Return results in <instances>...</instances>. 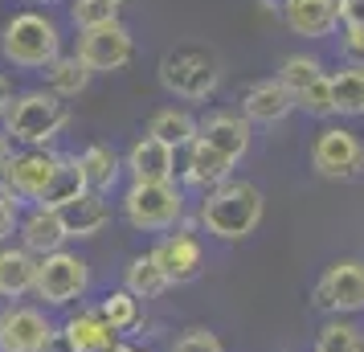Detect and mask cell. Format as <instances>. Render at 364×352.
Listing matches in <instances>:
<instances>
[{
  "mask_svg": "<svg viewBox=\"0 0 364 352\" xmlns=\"http://www.w3.org/2000/svg\"><path fill=\"white\" fill-rule=\"evenodd\" d=\"M160 82L176 99H209L221 86V66L200 46H176L160 58Z\"/></svg>",
  "mask_w": 364,
  "mask_h": 352,
  "instance_id": "277c9868",
  "label": "cell"
},
{
  "mask_svg": "<svg viewBox=\"0 0 364 352\" xmlns=\"http://www.w3.org/2000/svg\"><path fill=\"white\" fill-rule=\"evenodd\" d=\"M123 168L132 172V185H164V181L176 176V151L164 148L160 139L144 135V139H135L132 144Z\"/></svg>",
  "mask_w": 364,
  "mask_h": 352,
  "instance_id": "7c38bea8",
  "label": "cell"
},
{
  "mask_svg": "<svg viewBox=\"0 0 364 352\" xmlns=\"http://www.w3.org/2000/svg\"><path fill=\"white\" fill-rule=\"evenodd\" d=\"M0 53L17 70H46L62 53V33L46 13H17L0 33Z\"/></svg>",
  "mask_w": 364,
  "mask_h": 352,
  "instance_id": "3957f363",
  "label": "cell"
},
{
  "mask_svg": "<svg viewBox=\"0 0 364 352\" xmlns=\"http://www.w3.org/2000/svg\"><path fill=\"white\" fill-rule=\"evenodd\" d=\"M242 111H246L250 123H282L295 111V95L279 78H262L242 95Z\"/></svg>",
  "mask_w": 364,
  "mask_h": 352,
  "instance_id": "e0dca14e",
  "label": "cell"
},
{
  "mask_svg": "<svg viewBox=\"0 0 364 352\" xmlns=\"http://www.w3.org/2000/svg\"><path fill=\"white\" fill-rule=\"evenodd\" d=\"M315 78H323V66H319V58H307V53H295V58H287V62H282V70H279V82L287 86L291 95L307 90Z\"/></svg>",
  "mask_w": 364,
  "mask_h": 352,
  "instance_id": "4dcf8cb0",
  "label": "cell"
},
{
  "mask_svg": "<svg viewBox=\"0 0 364 352\" xmlns=\"http://www.w3.org/2000/svg\"><path fill=\"white\" fill-rule=\"evenodd\" d=\"M287 29L299 37H328L340 25V0H287L279 9Z\"/></svg>",
  "mask_w": 364,
  "mask_h": 352,
  "instance_id": "2e32d148",
  "label": "cell"
},
{
  "mask_svg": "<svg viewBox=\"0 0 364 352\" xmlns=\"http://www.w3.org/2000/svg\"><path fill=\"white\" fill-rule=\"evenodd\" d=\"M340 50L352 66L364 70V25H344V37H340Z\"/></svg>",
  "mask_w": 364,
  "mask_h": 352,
  "instance_id": "836d02e7",
  "label": "cell"
},
{
  "mask_svg": "<svg viewBox=\"0 0 364 352\" xmlns=\"http://www.w3.org/2000/svg\"><path fill=\"white\" fill-rule=\"evenodd\" d=\"M17 225H21L17 201H13V197H4V193H0V246H4V242H9V238H13V230H17Z\"/></svg>",
  "mask_w": 364,
  "mask_h": 352,
  "instance_id": "e575fe53",
  "label": "cell"
},
{
  "mask_svg": "<svg viewBox=\"0 0 364 352\" xmlns=\"http://www.w3.org/2000/svg\"><path fill=\"white\" fill-rule=\"evenodd\" d=\"M340 21L344 25H364V0H340Z\"/></svg>",
  "mask_w": 364,
  "mask_h": 352,
  "instance_id": "d590c367",
  "label": "cell"
},
{
  "mask_svg": "<svg viewBox=\"0 0 364 352\" xmlns=\"http://www.w3.org/2000/svg\"><path fill=\"white\" fill-rule=\"evenodd\" d=\"M37 4H50V0H37Z\"/></svg>",
  "mask_w": 364,
  "mask_h": 352,
  "instance_id": "60d3db41",
  "label": "cell"
},
{
  "mask_svg": "<svg viewBox=\"0 0 364 352\" xmlns=\"http://www.w3.org/2000/svg\"><path fill=\"white\" fill-rule=\"evenodd\" d=\"M62 164V156H53L46 148H25L17 156H4L0 168V193L13 197V201H41V193L50 188L53 172Z\"/></svg>",
  "mask_w": 364,
  "mask_h": 352,
  "instance_id": "52a82bcc",
  "label": "cell"
},
{
  "mask_svg": "<svg viewBox=\"0 0 364 352\" xmlns=\"http://www.w3.org/2000/svg\"><path fill=\"white\" fill-rule=\"evenodd\" d=\"M58 218H62V230H66V238H95L111 221V205H107V197L102 193H78L74 201H66L62 209H58Z\"/></svg>",
  "mask_w": 364,
  "mask_h": 352,
  "instance_id": "ac0fdd59",
  "label": "cell"
},
{
  "mask_svg": "<svg viewBox=\"0 0 364 352\" xmlns=\"http://www.w3.org/2000/svg\"><path fill=\"white\" fill-rule=\"evenodd\" d=\"M315 307L336 311V316L364 311V262L360 258L331 262V267L319 274V283H315Z\"/></svg>",
  "mask_w": 364,
  "mask_h": 352,
  "instance_id": "30bf717a",
  "label": "cell"
},
{
  "mask_svg": "<svg viewBox=\"0 0 364 352\" xmlns=\"http://www.w3.org/2000/svg\"><path fill=\"white\" fill-rule=\"evenodd\" d=\"M262 193L250 181H225L205 193L200 201V225L221 242H242L262 225Z\"/></svg>",
  "mask_w": 364,
  "mask_h": 352,
  "instance_id": "6da1fadb",
  "label": "cell"
},
{
  "mask_svg": "<svg viewBox=\"0 0 364 352\" xmlns=\"http://www.w3.org/2000/svg\"><path fill=\"white\" fill-rule=\"evenodd\" d=\"M70 21L78 29H99V25H115L119 4L115 0H70Z\"/></svg>",
  "mask_w": 364,
  "mask_h": 352,
  "instance_id": "f546056e",
  "label": "cell"
},
{
  "mask_svg": "<svg viewBox=\"0 0 364 352\" xmlns=\"http://www.w3.org/2000/svg\"><path fill=\"white\" fill-rule=\"evenodd\" d=\"M4 156H9V151H4V139H0V168H4Z\"/></svg>",
  "mask_w": 364,
  "mask_h": 352,
  "instance_id": "ab89813d",
  "label": "cell"
},
{
  "mask_svg": "<svg viewBox=\"0 0 364 352\" xmlns=\"http://www.w3.org/2000/svg\"><path fill=\"white\" fill-rule=\"evenodd\" d=\"M315 352H364V332L348 319H328L315 336Z\"/></svg>",
  "mask_w": 364,
  "mask_h": 352,
  "instance_id": "83f0119b",
  "label": "cell"
},
{
  "mask_svg": "<svg viewBox=\"0 0 364 352\" xmlns=\"http://www.w3.org/2000/svg\"><path fill=\"white\" fill-rule=\"evenodd\" d=\"M9 102H13V86H9L4 74H0V119H4V111H9Z\"/></svg>",
  "mask_w": 364,
  "mask_h": 352,
  "instance_id": "8d00e7d4",
  "label": "cell"
},
{
  "mask_svg": "<svg viewBox=\"0 0 364 352\" xmlns=\"http://www.w3.org/2000/svg\"><path fill=\"white\" fill-rule=\"evenodd\" d=\"M21 246L33 254V258H46L53 250H66V230H62V218L58 209H46V205H33L25 218H21Z\"/></svg>",
  "mask_w": 364,
  "mask_h": 352,
  "instance_id": "9a60e30c",
  "label": "cell"
},
{
  "mask_svg": "<svg viewBox=\"0 0 364 352\" xmlns=\"http://www.w3.org/2000/svg\"><path fill=\"white\" fill-rule=\"evenodd\" d=\"M99 316L107 319L115 332H132L135 324H139V299H135L132 291H111V295L99 303Z\"/></svg>",
  "mask_w": 364,
  "mask_h": 352,
  "instance_id": "f1b7e54d",
  "label": "cell"
},
{
  "mask_svg": "<svg viewBox=\"0 0 364 352\" xmlns=\"http://www.w3.org/2000/svg\"><path fill=\"white\" fill-rule=\"evenodd\" d=\"M197 135L209 144V148L221 151V156H230L233 164H237V160L250 151V119L230 115V111L209 115L205 123H197Z\"/></svg>",
  "mask_w": 364,
  "mask_h": 352,
  "instance_id": "d6986e66",
  "label": "cell"
},
{
  "mask_svg": "<svg viewBox=\"0 0 364 352\" xmlns=\"http://www.w3.org/2000/svg\"><path fill=\"white\" fill-rule=\"evenodd\" d=\"M266 9H282V4H287V0H262Z\"/></svg>",
  "mask_w": 364,
  "mask_h": 352,
  "instance_id": "f35d334b",
  "label": "cell"
},
{
  "mask_svg": "<svg viewBox=\"0 0 364 352\" xmlns=\"http://www.w3.org/2000/svg\"><path fill=\"white\" fill-rule=\"evenodd\" d=\"M328 82H331V111L336 115H364V70L360 66L328 74Z\"/></svg>",
  "mask_w": 364,
  "mask_h": 352,
  "instance_id": "4316f807",
  "label": "cell"
},
{
  "mask_svg": "<svg viewBox=\"0 0 364 352\" xmlns=\"http://www.w3.org/2000/svg\"><path fill=\"white\" fill-rule=\"evenodd\" d=\"M311 168L328 181H356L364 172V144L348 127H323L311 144Z\"/></svg>",
  "mask_w": 364,
  "mask_h": 352,
  "instance_id": "ba28073f",
  "label": "cell"
},
{
  "mask_svg": "<svg viewBox=\"0 0 364 352\" xmlns=\"http://www.w3.org/2000/svg\"><path fill=\"white\" fill-rule=\"evenodd\" d=\"M90 70L82 66V58L78 53H58L50 66H46V82H50V95H58V99H74V95H82L86 86H90Z\"/></svg>",
  "mask_w": 364,
  "mask_h": 352,
  "instance_id": "603a6c76",
  "label": "cell"
},
{
  "mask_svg": "<svg viewBox=\"0 0 364 352\" xmlns=\"http://www.w3.org/2000/svg\"><path fill=\"white\" fill-rule=\"evenodd\" d=\"M37 283V258L25 246H0V299H21Z\"/></svg>",
  "mask_w": 364,
  "mask_h": 352,
  "instance_id": "44dd1931",
  "label": "cell"
},
{
  "mask_svg": "<svg viewBox=\"0 0 364 352\" xmlns=\"http://www.w3.org/2000/svg\"><path fill=\"white\" fill-rule=\"evenodd\" d=\"M168 274L160 270L156 262V254H139L127 262V274H123V291H132L135 299H156V295H164L168 291Z\"/></svg>",
  "mask_w": 364,
  "mask_h": 352,
  "instance_id": "d4e9b609",
  "label": "cell"
},
{
  "mask_svg": "<svg viewBox=\"0 0 364 352\" xmlns=\"http://www.w3.org/2000/svg\"><path fill=\"white\" fill-rule=\"evenodd\" d=\"M151 254H156L160 270L168 274V283H193L200 274V267H205V250H200V242L188 234V230L168 234Z\"/></svg>",
  "mask_w": 364,
  "mask_h": 352,
  "instance_id": "4fadbf2b",
  "label": "cell"
},
{
  "mask_svg": "<svg viewBox=\"0 0 364 352\" xmlns=\"http://www.w3.org/2000/svg\"><path fill=\"white\" fill-rule=\"evenodd\" d=\"M115 4H123V0H115Z\"/></svg>",
  "mask_w": 364,
  "mask_h": 352,
  "instance_id": "b9f144b4",
  "label": "cell"
},
{
  "mask_svg": "<svg viewBox=\"0 0 364 352\" xmlns=\"http://www.w3.org/2000/svg\"><path fill=\"white\" fill-rule=\"evenodd\" d=\"M58 328L41 307H4L0 311V352H50Z\"/></svg>",
  "mask_w": 364,
  "mask_h": 352,
  "instance_id": "9c48e42d",
  "label": "cell"
},
{
  "mask_svg": "<svg viewBox=\"0 0 364 352\" xmlns=\"http://www.w3.org/2000/svg\"><path fill=\"white\" fill-rule=\"evenodd\" d=\"M78 168H82L90 193H111V185L119 181L123 160H119V151L111 148V144H90V148H82V156H78Z\"/></svg>",
  "mask_w": 364,
  "mask_h": 352,
  "instance_id": "7402d4cb",
  "label": "cell"
},
{
  "mask_svg": "<svg viewBox=\"0 0 364 352\" xmlns=\"http://www.w3.org/2000/svg\"><path fill=\"white\" fill-rule=\"evenodd\" d=\"M230 172H233V160L230 156H221L217 148H209L200 135L188 144V164H184V181H188V185H197V188L209 193V188L225 185Z\"/></svg>",
  "mask_w": 364,
  "mask_h": 352,
  "instance_id": "ffe728a7",
  "label": "cell"
},
{
  "mask_svg": "<svg viewBox=\"0 0 364 352\" xmlns=\"http://www.w3.org/2000/svg\"><path fill=\"white\" fill-rule=\"evenodd\" d=\"M66 123H70L66 99H58L50 90H25L4 111V135H13L25 148H46L50 139L66 132Z\"/></svg>",
  "mask_w": 364,
  "mask_h": 352,
  "instance_id": "7a4b0ae2",
  "label": "cell"
},
{
  "mask_svg": "<svg viewBox=\"0 0 364 352\" xmlns=\"http://www.w3.org/2000/svg\"><path fill=\"white\" fill-rule=\"evenodd\" d=\"M148 135L151 139H160L164 148H188L193 139H197V119L188 115V111H176V107H164V111H156L148 123Z\"/></svg>",
  "mask_w": 364,
  "mask_h": 352,
  "instance_id": "cb8c5ba5",
  "label": "cell"
},
{
  "mask_svg": "<svg viewBox=\"0 0 364 352\" xmlns=\"http://www.w3.org/2000/svg\"><path fill=\"white\" fill-rule=\"evenodd\" d=\"M90 287V262L70 250H53L46 258H37V299L46 307H66V303L82 299Z\"/></svg>",
  "mask_w": 364,
  "mask_h": 352,
  "instance_id": "5b68a950",
  "label": "cell"
},
{
  "mask_svg": "<svg viewBox=\"0 0 364 352\" xmlns=\"http://www.w3.org/2000/svg\"><path fill=\"white\" fill-rule=\"evenodd\" d=\"M123 218L135 230H176V221L184 218V193L172 181L164 185H132L123 193Z\"/></svg>",
  "mask_w": 364,
  "mask_h": 352,
  "instance_id": "8992f818",
  "label": "cell"
},
{
  "mask_svg": "<svg viewBox=\"0 0 364 352\" xmlns=\"http://www.w3.org/2000/svg\"><path fill=\"white\" fill-rule=\"evenodd\" d=\"M78 193H86V176H82V168H78V156H62V164H58V172H53L50 188L41 193V201L37 205H46V209H62V205L74 201Z\"/></svg>",
  "mask_w": 364,
  "mask_h": 352,
  "instance_id": "484cf974",
  "label": "cell"
},
{
  "mask_svg": "<svg viewBox=\"0 0 364 352\" xmlns=\"http://www.w3.org/2000/svg\"><path fill=\"white\" fill-rule=\"evenodd\" d=\"M295 107H299V111H307V115H315V119L336 115V111H331V82H328V74H323V78H315L307 90H299Z\"/></svg>",
  "mask_w": 364,
  "mask_h": 352,
  "instance_id": "1f68e13d",
  "label": "cell"
},
{
  "mask_svg": "<svg viewBox=\"0 0 364 352\" xmlns=\"http://www.w3.org/2000/svg\"><path fill=\"white\" fill-rule=\"evenodd\" d=\"M168 352H225V348H221L217 332H209V328H188L181 340H172Z\"/></svg>",
  "mask_w": 364,
  "mask_h": 352,
  "instance_id": "d6a6232c",
  "label": "cell"
},
{
  "mask_svg": "<svg viewBox=\"0 0 364 352\" xmlns=\"http://www.w3.org/2000/svg\"><path fill=\"white\" fill-rule=\"evenodd\" d=\"M78 58H82V66L90 70V74H115V70H123L127 62H132L135 53V41L132 33L123 29V25H99V29H82V37H78Z\"/></svg>",
  "mask_w": 364,
  "mask_h": 352,
  "instance_id": "8fae6325",
  "label": "cell"
},
{
  "mask_svg": "<svg viewBox=\"0 0 364 352\" xmlns=\"http://www.w3.org/2000/svg\"><path fill=\"white\" fill-rule=\"evenodd\" d=\"M62 340L70 352H111L119 344V332L99 316V307H82L62 324Z\"/></svg>",
  "mask_w": 364,
  "mask_h": 352,
  "instance_id": "5bb4252c",
  "label": "cell"
},
{
  "mask_svg": "<svg viewBox=\"0 0 364 352\" xmlns=\"http://www.w3.org/2000/svg\"><path fill=\"white\" fill-rule=\"evenodd\" d=\"M111 352H144V348H135V344H115Z\"/></svg>",
  "mask_w": 364,
  "mask_h": 352,
  "instance_id": "74e56055",
  "label": "cell"
}]
</instances>
